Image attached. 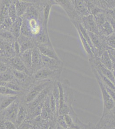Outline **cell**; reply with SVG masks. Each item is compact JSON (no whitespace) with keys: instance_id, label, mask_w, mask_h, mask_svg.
Returning <instances> with one entry per match:
<instances>
[{"instance_id":"cell-30","label":"cell","mask_w":115,"mask_h":129,"mask_svg":"<svg viewBox=\"0 0 115 129\" xmlns=\"http://www.w3.org/2000/svg\"><path fill=\"white\" fill-rule=\"evenodd\" d=\"M56 117H57L56 123L62 126L63 128H64V129H67L68 128L67 125L66 124L64 120V117L63 115H59Z\"/></svg>"},{"instance_id":"cell-16","label":"cell","mask_w":115,"mask_h":129,"mask_svg":"<svg viewBox=\"0 0 115 129\" xmlns=\"http://www.w3.org/2000/svg\"><path fill=\"white\" fill-rule=\"evenodd\" d=\"M18 17H22L26 12L28 8L32 4V1H14Z\"/></svg>"},{"instance_id":"cell-12","label":"cell","mask_w":115,"mask_h":129,"mask_svg":"<svg viewBox=\"0 0 115 129\" xmlns=\"http://www.w3.org/2000/svg\"><path fill=\"white\" fill-rule=\"evenodd\" d=\"M44 67L53 70H62L64 64L61 60H56L41 54Z\"/></svg>"},{"instance_id":"cell-36","label":"cell","mask_w":115,"mask_h":129,"mask_svg":"<svg viewBox=\"0 0 115 129\" xmlns=\"http://www.w3.org/2000/svg\"><path fill=\"white\" fill-rule=\"evenodd\" d=\"M50 124L48 122H46L44 123V124L41 126L39 129H48Z\"/></svg>"},{"instance_id":"cell-34","label":"cell","mask_w":115,"mask_h":129,"mask_svg":"<svg viewBox=\"0 0 115 129\" xmlns=\"http://www.w3.org/2000/svg\"><path fill=\"white\" fill-rule=\"evenodd\" d=\"M107 127H108V129L115 128V118L113 120H112L111 122H110L108 126H107Z\"/></svg>"},{"instance_id":"cell-13","label":"cell","mask_w":115,"mask_h":129,"mask_svg":"<svg viewBox=\"0 0 115 129\" xmlns=\"http://www.w3.org/2000/svg\"><path fill=\"white\" fill-rule=\"evenodd\" d=\"M81 24L86 31L99 35L98 29L93 15L90 14L83 18Z\"/></svg>"},{"instance_id":"cell-6","label":"cell","mask_w":115,"mask_h":129,"mask_svg":"<svg viewBox=\"0 0 115 129\" xmlns=\"http://www.w3.org/2000/svg\"><path fill=\"white\" fill-rule=\"evenodd\" d=\"M55 81H54L46 87L31 103L27 104L28 105V109L29 111L31 112V113L39 105L44 101L46 97L51 92Z\"/></svg>"},{"instance_id":"cell-22","label":"cell","mask_w":115,"mask_h":129,"mask_svg":"<svg viewBox=\"0 0 115 129\" xmlns=\"http://www.w3.org/2000/svg\"><path fill=\"white\" fill-rule=\"evenodd\" d=\"M27 115V112L26 109L23 106H20L15 123L17 128L25 121L26 119Z\"/></svg>"},{"instance_id":"cell-11","label":"cell","mask_w":115,"mask_h":129,"mask_svg":"<svg viewBox=\"0 0 115 129\" xmlns=\"http://www.w3.org/2000/svg\"><path fill=\"white\" fill-rule=\"evenodd\" d=\"M6 64L8 68L10 69L25 72L31 75L19 56H16L9 59L6 62Z\"/></svg>"},{"instance_id":"cell-24","label":"cell","mask_w":115,"mask_h":129,"mask_svg":"<svg viewBox=\"0 0 115 129\" xmlns=\"http://www.w3.org/2000/svg\"><path fill=\"white\" fill-rule=\"evenodd\" d=\"M0 38L12 44L17 41L10 31L5 30H0Z\"/></svg>"},{"instance_id":"cell-7","label":"cell","mask_w":115,"mask_h":129,"mask_svg":"<svg viewBox=\"0 0 115 129\" xmlns=\"http://www.w3.org/2000/svg\"><path fill=\"white\" fill-rule=\"evenodd\" d=\"M19 44L20 55L27 50H32L37 46L36 42L32 38L20 34L17 40Z\"/></svg>"},{"instance_id":"cell-18","label":"cell","mask_w":115,"mask_h":129,"mask_svg":"<svg viewBox=\"0 0 115 129\" xmlns=\"http://www.w3.org/2000/svg\"><path fill=\"white\" fill-rule=\"evenodd\" d=\"M32 50H27L22 53L19 56L24 64L26 67L27 69L29 71L30 75L32 66Z\"/></svg>"},{"instance_id":"cell-28","label":"cell","mask_w":115,"mask_h":129,"mask_svg":"<svg viewBox=\"0 0 115 129\" xmlns=\"http://www.w3.org/2000/svg\"><path fill=\"white\" fill-rule=\"evenodd\" d=\"M8 13L9 17L12 21L13 23H14L18 17L17 14L16 8L14 1H11V3L9 6Z\"/></svg>"},{"instance_id":"cell-39","label":"cell","mask_w":115,"mask_h":129,"mask_svg":"<svg viewBox=\"0 0 115 129\" xmlns=\"http://www.w3.org/2000/svg\"><path fill=\"white\" fill-rule=\"evenodd\" d=\"M36 129V128L34 127H33V129Z\"/></svg>"},{"instance_id":"cell-8","label":"cell","mask_w":115,"mask_h":129,"mask_svg":"<svg viewBox=\"0 0 115 129\" xmlns=\"http://www.w3.org/2000/svg\"><path fill=\"white\" fill-rule=\"evenodd\" d=\"M43 67L41 54L37 46L32 50V66L31 71V76Z\"/></svg>"},{"instance_id":"cell-32","label":"cell","mask_w":115,"mask_h":129,"mask_svg":"<svg viewBox=\"0 0 115 129\" xmlns=\"http://www.w3.org/2000/svg\"><path fill=\"white\" fill-rule=\"evenodd\" d=\"M6 129H17L16 125L14 123L9 120H5Z\"/></svg>"},{"instance_id":"cell-40","label":"cell","mask_w":115,"mask_h":129,"mask_svg":"<svg viewBox=\"0 0 115 129\" xmlns=\"http://www.w3.org/2000/svg\"><path fill=\"white\" fill-rule=\"evenodd\" d=\"M67 129H71V128H67Z\"/></svg>"},{"instance_id":"cell-37","label":"cell","mask_w":115,"mask_h":129,"mask_svg":"<svg viewBox=\"0 0 115 129\" xmlns=\"http://www.w3.org/2000/svg\"><path fill=\"white\" fill-rule=\"evenodd\" d=\"M110 57L111 58V59L112 60V72L113 73L114 75H115V59H114L113 58H112L111 56H110Z\"/></svg>"},{"instance_id":"cell-17","label":"cell","mask_w":115,"mask_h":129,"mask_svg":"<svg viewBox=\"0 0 115 129\" xmlns=\"http://www.w3.org/2000/svg\"><path fill=\"white\" fill-rule=\"evenodd\" d=\"M11 1H0V26L6 18L9 17V7Z\"/></svg>"},{"instance_id":"cell-1","label":"cell","mask_w":115,"mask_h":129,"mask_svg":"<svg viewBox=\"0 0 115 129\" xmlns=\"http://www.w3.org/2000/svg\"><path fill=\"white\" fill-rule=\"evenodd\" d=\"M29 6L22 19L21 34L34 39L37 44L51 42L48 28L44 24L41 10L34 5Z\"/></svg>"},{"instance_id":"cell-15","label":"cell","mask_w":115,"mask_h":129,"mask_svg":"<svg viewBox=\"0 0 115 129\" xmlns=\"http://www.w3.org/2000/svg\"><path fill=\"white\" fill-rule=\"evenodd\" d=\"M48 94L44 101V105L43 106L41 112V117L44 120H47L50 119V118L54 117L51 111L50 106V95Z\"/></svg>"},{"instance_id":"cell-9","label":"cell","mask_w":115,"mask_h":129,"mask_svg":"<svg viewBox=\"0 0 115 129\" xmlns=\"http://www.w3.org/2000/svg\"><path fill=\"white\" fill-rule=\"evenodd\" d=\"M20 106L19 101L17 99L5 110V120L10 121L15 124Z\"/></svg>"},{"instance_id":"cell-23","label":"cell","mask_w":115,"mask_h":129,"mask_svg":"<svg viewBox=\"0 0 115 129\" xmlns=\"http://www.w3.org/2000/svg\"><path fill=\"white\" fill-rule=\"evenodd\" d=\"M76 28L77 29L78 32L79 33L80 38V40L81 41L83 47L86 50L87 54L88 55L89 59L94 58L95 57V55L92 52V49L91 48L90 46L89 45V43H88L87 41H86V40L85 39V38H84L83 35L82 34L81 32L80 31V30H79V28Z\"/></svg>"},{"instance_id":"cell-20","label":"cell","mask_w":115,"mask_h":129,"mask_svg":"<svg viewBox=\"0 0 115 129\" xmlns=\"http://www.w3.org/2000/svg\"><path fill=\"white\" fill-rule=\"evenodd\" d=\"M100 61L103 66L112 71V62L108 51L106 50L99 57Z\"/></svg>"},{"instance_id":"cell-19","label":"cell","mask_w":115,"mask_h":129,"mask_svg":"<svg viewBox=\"0 0 115 129\" xmlns=\"http://www.w3.org/2000/svg\"><path fill=\"white\" fill-rule=\"evenodd\" d=\"M22 19L21 17H18L16 20L13 23L10 28V31L12 33L16 40L21 34V30L22 28Z\"/></svg>"},{"instance_id":"cell-2","label":"cell","mask_w":115,"mask_h":129,"mask_svg":"<svg viewBox=\"0 0 115 129\" xmlns=\"http://www.w3.org/2000/svg\"><path fill=\"white\" fill-rule=\"evenodd\" d=\"M91 67L92 72L96 77V79L97 80L102 95L103 104V112L101 118V119L105 116H106L107 114L109 113V112H110L112 109H114L115 107V103L106 90L105 86L100 79L95 69L92 66H91Z\"/></svg>"},{"instance_id":"cell-42","label":"cell","mask_w":115,"mask_h":129,"mask_svg":"<svg viewBox=\"0 0 115 129\" xmlns=\"http://www.w3.org/2000/svg\"><path fill=\"white\" fill-rule=\"evenodd\" d=\"M115 129V128H114V129Z\"/></svg>"},{"instance_id":"cell-31","label":"cell","mask_w":115,"mask_h":129,"mask_svg":"<svg viewBox=\"0 0 115 129\" xmlns=\"http://www.w3.org/2000/svg\"><path fill=\"white\" fill-rule=\"evenodd\" d=\"M33 127L30 123L28 122H25V121L17 128V129H32Z\"/></svg>"},{"instance_id":"cell-35","label":"cell","mask_w":115,"mask_h":129,"mask_svg":"<svg viewBox=\"0 0 115 129\" xmlns=\"http://www.w3.org/2000/svg\"><path fill=\"white\" fill-rule=\"evenodd\" d=\"M0 129H6L5 127V120H0Z\"/></svg>"},{"instance_id":"cell-5","label":"cell","mask_w":115,"mask_h":129,"mask_svg":"<svg viewBox=\"0 0 115 129\" xmlns=\"http://www.w3.org/2000/svg\"><path fill=\"white\" fill-rule=\"evenodd\" d=\"M13 44L0 38V56L6 64L8 59L16 56L13 48Z\"/></svg>"},{"instance_id":"cell-14","label":"cell","mask_w":115,"mask_h":129,"mask_svg":"<svg viewBox=\"0 0 115 129\" xmlns=\"http://www.w3.org/2000/svg\"><path fill=\"white\" fill-rule=\"evenodd\" d=\"M73 2L76 13L81 18L90 14L85 1H73Z\"/></svg>"},{"instance_id":"cell-4","label":"cell","mask_w":115,"mask_h":129,"mask_svg":"<svg viewBox=\"0 0 115 129\" xmlns=\"http://www.w3.org/2000/svg\"><path fill=\"white\" fill-rule=\"evenodd\" d=\"M62 70H53L47 68L43 67L32 75L35 81L49 80L58 81L60 78Z\"/></svg>"},{"instance_id":"cell-27","label":"cell","mask_w":115,"mask_h":129,"mask_svg":"<svg viewBox=\"0 0 115 129\" xmlns=\"http://www.w3.org/2000/svg\"><path fill=\"white\" fill-rule=\"evenodd\" d=\"M21 92L14 91L5 87H0V95L2 96L19 95Z\"/></svg>"},{"instance_id":"cell-26","label":"cell","mask_w":115,"mask_h":129,"mask_svg":"<svg viewBox=\"0 0 115 129\" xmlns=\"http://www.w3.org/2000/svg\"><path fill=\"white\" fill-rule=\"evenodd\" d=\"M14 79L13 73L10 69L0 73V82H9Z\"/></svg>"},{"instance_id":"cell-21","label":"cell","mask_w":115,"mask_h":129,"mask_svg":"<svg viewBox=\"0 0 115 129\" xmlns=\"http://www.w3.org/2000/svg\"><path fill=\"white\" fill-rule=\"evenodd\" d=\"M3 98L0 103V112L5 110L12 104L14 102L17 100L18 95H10L3 96Z\"/></svg>"},{"instance_id":"cell-29","label":"cell","mask_w":115,"mask_h":129,"mask_svg":"<svg viewBox=\"0 0 115 129\" xmlns=\"http://www.w3.org/2000/svg\"><path fill=\"white\" fill-rule=\"evenodd\" d=\"M107 47L115 49V33H113L105 38Z\"/></svg>"},{"instance_id":"cell-3","label":"cell","mask_w":115,"mask_h":129,"mask_svg":"<svg viewBox=\"0 0 115 129\" xmlns=\"http://www.w3.org/2000/svg\"><path fill=\"white\" fill-rule=\"evenodd\" d=\"M53 82L54 81L49 80L34 81L29 87L28 91L25 96V102L26 104L31 103L46 87Z\"/></svg>"},{"instance_id":"cell-25","label":"cell","mask_w":115,"mask_h":129,"mask_svg":"<svg viewBox=\"0 0 115 129\" xmlns=\"http://www.w3.org/2000/svg\"><path fill=\"white\" fill-rule=\"evenodd\" d=\"M94 17L99 31V30L101 28V27L105 23L106 21L107 20L105 12L98 13L94 16Z\"/></svg>"},{"instance_id":"cell-33","label":"cell","mask_w":115,"mask_h":129,"mask_svg":"<svg viewBox=\"0 0 115 129\" xmlns=\"http://www.w3.org/2000/svg\"><path fill=\"white\" fill-rule=\"evenodd\" d=\"M13 48H14L16 56H19L21 54L20 50L19 44L17 41H15L13 44Z\"/></svg>"},{"instance_id":"cell-41","label":"cell","mask_w":115,"mask_h":129,"mask_svg":"<svg viewBox=\"0 0 115 129\" xmlns=\"http://www.w3.org/2000/svg\"><path fill=\"white\" fill-rule=\"evenodd\" d=\"M114 75V77H115V75Z\"/></svg>"},{"instance_id":"cell-10","label":"cell","mask_w":115,"mask_h":129,"mask_svg":"<svg viewBox=\"0 0 115 129\" xmlns=\"http://www.w3.org/2000/svg\"><path fill=\"white\" fill-rule=\"evenodd\" d=\"M37 46L41 54L56 60H61L56 53L52 43L40 44Z\"/></svg>"},{"instance_id":"cell-38","label":"cell","mask_w":115,"mask_h":129,"mask_svg":"<svg viewBox=\"0 0 115 129\" xmlns=\"http://www.w3.org/2000/svg\"><path fill=\"white\" fill-rule=\"evenodd\" d=\"M55 129H64L56 123L55 125Z\"/></svg>"}]
</instances>
